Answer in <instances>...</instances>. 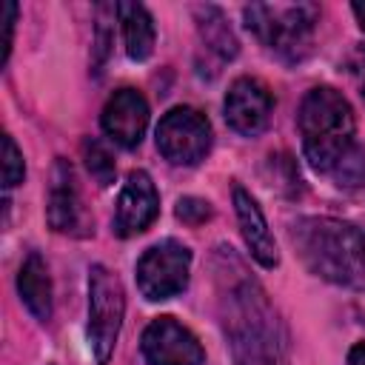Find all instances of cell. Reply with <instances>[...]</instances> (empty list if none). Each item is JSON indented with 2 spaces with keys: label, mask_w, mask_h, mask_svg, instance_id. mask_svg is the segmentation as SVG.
Masks as SVG:
<instances>
[{
  "label": "cell",
  "mask_w": 365,
  "mask_h": 365,
  "mask_svg": "<svg viewBox=\"0 0 365 365\" xmlns=\"http://www.w3.org/2000/svg\"><path fill=\"white\" fill-rule=\"evenodd\" d=\"M217 314L234 365H291L288 328L259 279L228 245L211 254Z\"/></svg>",
  "instance_id": "cell-1"
},
{
  "label": "cell",
  "mask_w": 365,
  "mask_h": 365,
  "mask_svg": "<svg viewBox=\"0 0 365 365\" xmlns=\"http://www.w3.org/2000/svg\"><path fill=\"white\" fill-rule=\"evenodd\" d=\"M291 242L319 279L365 291V228L336 217H299L291 225Z\"/></svg>",
  "instance_id": "cell-2"
},
{
  "label": "cell",
  "mask_w": 365,
  "mask_h": 365,
  "mask_svg": "<svg viewBox=\"0 0 365 365\" xmlns=\"http://www.w3.org/2000/svg\"><path fill=\"white\" fill-rule=\"evenodd\" d=\"M297 125L302 137L305 160L317 168L331 174L334 165L348 154L354 145V108L342 97V91L331 86L311 88L297 111Z\"/></svg>",
  "instance_id": "cell-3"
},
{
  "label": "cell",
  "mask_w": 365,
  "mask_h": 365,
  "mask_svg": "<svg viewBox=\"0 0 365 365\" xmlns=\"http://www.w3.org/2000/svg\"><path fill=\"white\" fill-rule=\"evenodd\" d=\"M242 14L248 31H254L262 46H268L288 63H297L308 54L314 29L319 23V6L314 3H294V6L251 3L242 9Z\"/></svg>",
  "instance_id": "cell-4"
},
{
  "label": "cell",
  "mask_w": 365,
  "mask_h": 365,
  "mask_svg": "<svg viewBox=\"0 0 365 365\" xmlns=\"http://www.w3.org/2000/svg\"><path fill=\"white\" fill-rule=\"evenodd\" d=\"M125 317V291L114 271L106 265H91L88 271V348L100 365L114 354L120 328Z\"/></svg>",
  "instance_id": "cell-5"
},
{
  "label": "cell",
  "mask_w": 365,
  "mask_h": 365,
  "mask_svg": "<svg viewBox=\"0 0 365 365\" xmlns=\"http://www.w3.org/2000/svg\"><path fill=\"white\" fill-rule=\"evenodd\" d=\"M191 274V251L180 240H163L137 259V288L145 299L160 302L185 291Z\"/></svg>",
  "instance_id": "cell-6"
},
{
  "label": "cell",
  "mask_w": 365,
  "mask_h": 365,
  "mask_svg": "<svg viewBox=\"0 0 365 365\" xmlns=\"http://www.w3.org/2000/svg\"><path fill=\"white\" fill-rule=\"evenodd\" d=\"M157 151L171 165H197L211 151V123L191 106H174L157 123Z\"/></svg>",
  "instance_id": "cell-7"
},
{
  "label": "cell",
  "mask_w": 365,
  "mask_h": 365,
  "mask_svg": "<svg viewBox=\"0 0 365 365\" xmlns=\"http://www.w3.org/2000/svg\"><path fill=\"white\" fill-rule=\"evenodd\" d=\"M46 220L60 234H71V237L91 234V217L83 205V197H80V188H77V174H74L71 163L63 160V157H57L54 168H51Z\"/></svg>",
  "instance_id": "cell-8"
},
{
  "label": "cell",
  "mask_w": 365,
  "mask_h": 365,
  "mask_svg": "<svg viewBox=\"0 0 365 365\" xmlns=\"http://www.w3.org/2000/svg\"><path fill=\"white\" fill-rule=\"evenodd\" d=\"M143 356L148 365H205L200 339L174 317H157L143 331Z\"/></svg>",
  "instance_id": "cell-9"
},
{
  "label": "cell",
  "mask_w": 365,
  "mask_h": 365,
  "mask_svg": "<svg viewBox=\"0 0 365 365\" xmlns=\"http://www.w3.org/2000/svg\"><path fill=\"white\" fill-rule=\"evenodd\" d=\"M225 123L242 134V137H257L268 128L271 114H274V94L271 88L257 80V77H237L228 86L225 94Z\"/></svg>",
  "instance_id": "cell-10"
},
{
  "label": "cell",
  "mask_w": 365,
  "mask_h": 365,
  "mask_svg": "<svg viewBox=\"0 0 365 365\" xmlns=\"http://www.w3.org/2000/svg\"><path fill=\"white\" fill-rule=\"evenodd\" d=\"M160 214V194L154 180L148 177V171L137 168L125 177V185L117 197V208H114V234L128 240L143 234Z\"/></svg>",
  "instance_id": "cell-11"
},
{
  "label": "cell",
  "mask_w": 365,
  "mask_h": 365,
  "mask_svg": "<svg viewBox=\"0 0 365 365\" xmlns=\"http://www.w3.org/2000/svg\"><path fill=\"white\" fill-rule=\"evenodd\" d=\"M103 131L123 148L140 145L148 128V103L137 88H117L100 114Z\"/></svg>",
  "instance_id": "cell-12"
},
{
  "label": "cell",
  "mask_w": 365,
  "mask_h": 365,
  "mask_svg": "<svg viewBox=\"0 0 365 365\" xmlns=\"http://www.w3.org/2000/svg\"><path fill=\"white\" fill-rule=\"evenodd\" d=\"M234 211H237V222H240V231H242V240H245L251 257L262 268H277L279 265V251H277L274 234L268 231L262 208L257 205V200L242 185L234 188Z\"/></svg>",
  "instance_id": "cell-13"
},
{
  "label": "cell",
  "mask_w": 365,
  "mask_h": 365,
  "mask_svg": "<svg viewBox=\"0 0 365 365\" xmlns=\"http://www.w3.org/2000/svg\"><path fill=\"white\" fill-rule=\"evenodd\" d=\"M17 294L23 299V305L29 308V314L40 322H48L51 319V308H54V299H51V277H48V265L46 259L31 251L23 265H20V274H17Z\"/></svg>",
  "instance_id": "cell-14"
},
{
  "label": "cell",
  "mask_w": 365,
  "mask_h": 365,
  "mask_svg": "<svg viewBox=\"0 0 365 365\" xmlns=\"http://www.w3.org/2000/svg\"><path fill=\"white\" fill-rule=\"evenodd\" d=\"M194 20H197L200 46L205 48V54H211L217 60V66H222V63L237 57L240 43H237L225 14L217 6H197L194 9Z\"/></svg>",
  "instance_id": "cell-15"
},
{
  "label": "cell",
  "mask_w": 365,
  "mask_h": 365,
  "mask_svg": "<svg viewBox=\"0 0 365 365\" xmlns=\"http://www.w3.org/2000/svg\"><path fill=\"white\" fill-rule=\"evenodd\" d=\"M117 17L123 23L125 51L131 60H148L154 51V20L145 6L140 3H117Z\"/></svg>",
  "instance_id": "cell-16"
},
{
  "label": "cell",
  "mask_w": 365,
  "mask_h": 365,
  "mask_svg": "<svg viewBox=\"0 0 365 365\" xmlns=\"http://www.w3.org/2000/svg\"><path fill=\"white\" fill-rule=\"evenodd\" d=\"M83 160H86L88 174L94 177V182H97L100 188H106V185L114 182V177H117V165H114L111 151H108L100 140L88 137V140L83 143Z\"/></svg>",
  "instance_id": "cell-17"
},
{
  "label": "cell",
  "mask_w": 365,
  "mask_h": 365,
  "mask_svg": "<svg viewBox=\"0 0 365 365\" xmlns=\"http://www.w3.org/2000/svg\"><path fill=\"white\" fill-rule=\"evenodd\" d=\"M331 174L339 188H365V148L354 143Z\"/></svg>",
  "instance_id": "cell-18"
},
{
  "label": "cell",
  "mask_w": 365,
  "mask_h": 365,
  "mask_svg": "<svg viewBox=\"0 0 365 365\" xmlns=\"http://www.w3.org/2000/svg\"><path fill=\"white\" fill-rule=\"evenodd\" d=\"M26 177V163H23V151L17 148L14 137L6 134L3 137V185L14 188L17 182H23Z\"/></svg>",
  "instance_id": "cell-19"
},
{
  "label": "cell",
  "mask_w": 365,
  "mask_h": 365,
  "mask_svg": "<svg viewBox=\"0 0 365 365\" xmlns=\"http://www.w3.org/2000/svg\"><path fill=\"white\" fill-rule=\"evenodd\" d=\"M174 214H177V220H182L185 225H202L205 220H211L214 208H211V202L202 200V197H180Z\"/></svg>",
  "instance_id": "cell-20"
},
{
  "label": "cell",
  "mask_w": 365,
  "mask_h": 365,
  "mask_svg": "<svg viewBox=\"0 0 365 365\" xmlns=\"http://www.w3.org/2000/svg\"><path fill=\"white\" fill-rule=\"evenodd\" d=\"M14 20H17V3H6V37H3V63L9 60L11 51V34H14Z\"/></svg>",
  "instance_id": "cell-21"
},
{
  "label": "cell",
  "mask_w": 365,
  "mask_h": 365,
  "mask_svg": "<svg viewBox=\"0 0 365 365\" xmlns=\"http://www.w3.org/2000/svg\"><path fill=\"white\" fill-rule=\"evenodd\" d=\"M351 74H354V80H356L362 97H365V46H359V48L354 51V57H351Z\"/></svg>",
  "instance_id": "cell-22"
},
{
  "label": "cell",
  "mask_w": 365,
  "mask_h": 365,
  "mask_svg": "<svg viewBox=\"0 0 365 365\" xmlns=\"http://www.w3.org/2000/svg\"><path fill=\"white\" fill-rule=\"evenodd\" d=\"M348 365H365V339L348 351Z\"/></svg>",
  "instance_id": "cell-23"
},
{
  "label": "cell",
  "mask_w": 365,
  "mask_h": 365,
  "mask_svg": "<svg viewBox=\"0 0 365 365\" xmlns=\"http://www.w3.org/2000/svg\"><path fill=\"white\" fill-rule=\"evenodd\" d=\"M351 11H354L356 23H359V26H362V31H365V3H351Z\"/></svg>",
  "instance_id": "cell-24"
}]
</instances>
